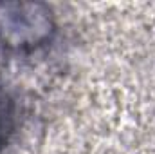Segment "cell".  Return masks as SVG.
<instances>
[{
	"mask_svg": "<svg viewBox=\"0 0 155 154\" xmlns=\"http://www.w3.org/2000/svg\"><path fill=\"white\" fill-rule=\"evenodd\" d=\"M11 131H13V103L9 94L0 85V152L9 140Z\"/></svg>",
	"mask_w": 155,
	"mask_h": 154,
	"instance_id": "cell-2",
	"label": "cell"
},
{
	"mask_svg": "<svg viewBox=\"0 0 155 154\" xmlns=\"http://www.w3.org/2000/svg\"><path fill=\"white\" fill-rule=\"evenodd\" d=\"M54 24L40 4H0V45L11 51H31L51 38Z\"/></svg>",
	"mask_w": 155,
	"mask_h": 154,
	"instance_id": "cell-1",
	"label": "cell"
}]
</instances>
